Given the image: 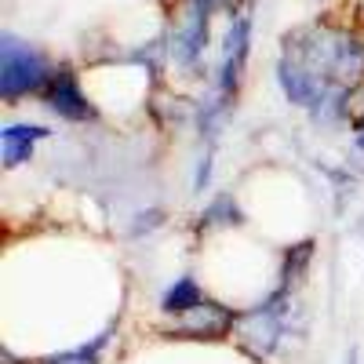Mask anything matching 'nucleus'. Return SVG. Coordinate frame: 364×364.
Listing matches in <instances>:
<instances>
[{
	"mask_svg": "<svg viewBox=\"0 0 364 364\" xmlns=\"http://www.w3.org/2000/svg\"><path fill=\"white\" fill-rule=\"evenodd\" d=\"M51 73H55L51 58L37 44H29L15 33L0 37V99L8 106H18L29 95L41 99Z\"/></svg>",
	"mask_w": 364,
	"mask_h": 364,
	"instance_id": "f257e3e1",
	"label": "nucleus"
},
{
	"mask_svg": "<svg viewBox=\"0 0 364 364\" xmlns=\"http://www.w3.org/2000/svg\"><path fill=\"white\" fill-rule=\"evenodd\" d=\"M288 306H291V288L277 284L273 295H266L259 306L252 310H240L237 328H233V339L245 346L252 357H269L273 350L281 346L284 339V321H288Z\"/></svg>",
	"mask_w": 364,
	"mask_h": 364,
	"instance_id": "f03ea898",
	"label": "nucleus"
},
{
	"mask_svg": "<svg viewBox=\"0 0 364 364\" xmlns=\"http://www.w3.org/2000/svg\"><path fill=\"white\" fill-rule=\"evenodd\" d=\"M211 4L204 0H178V11L171 18V37H168V51L182 70H193L204 51H208V37H211Z\"/></svg>",
	"mask_w": 364,
	"mask_h": 364,
	"instance_id": "7ed1b4c3",
	"label": "nucleus"
},
{
	"mask_svg": "<svg viewBox=\"0 0 364 364\" xmlns=\"http://www.w3.org/2000/svg\"><path fill=\"white\" fill-rule=\"evenodd\" d=\"M44 109L58 120H66V124H87V120H95L99 109L95 102L87 99V91L80 84V73L73 66H55L44 95H41Z\"/></svg>",
	"mask_w": 364,
	"mask_h": 364,
	"instance_id": "20e7f679",
	"label": "nucleus"
},
{
	"mask_svg": "<svg viewBox=\"0 0 364 364\" xmlns=\"http://www.w3.org/2000/svg\"><path fill=\"white\" fill-rule=\"evenodd\" d=\"M237 317H240V310L226 306V302H215V299H204L197 310L171 321L168 336L171 339H226V336H233Z\"/></svg>",
	"mask_w": 364,
	"mask_h": 364,
	"instance_id": "39448f33",
	"label": "nucleus"
},
{
	"mask_svg": "<svg viewBox=\"0 0 364 364\" xmlns=\"http://www.w3.org/2000/svg\"><path fill=\"white\" fill-rule=\"evenodd\" d=\"M51 135L48 124H33V120H8L0 128V161H4L8 171L22 168L29 157L37 154V146Z\"/></svg>",
	"mask_w": 364,
	"mask_h": 364,
	"instance_id": "423d86ee",
	"label": "nucleus"
},
{
	"mask_svg": "<svg viewBox=\"0 0 364 364\" xmlns=\"http://www.w3.org/2000/svg\"><path fill=\"white\" fill-rule=\"evenodd\" d=\"M204 299H208V291L200 288V281L193 277V273H182V277H175V281L164 288V295H161V314H164L168 321L186 317L190 310L200 306Z\"/></svg>",
	"mask_w": 364,
	"mask_h": 364,
	"instance_id": "0eeeda50",
	"label": "nucleus"
},
{
	"mask_svg": "<svg viewBox=\"0 0 364 364\" xmlns=\"http://www.w3.org/2000/svg\"><path fill=\"white\" fill-rule=\"evenodd\" d=\"M245 223V211H240L237 197L233 193H215L197 215V226L200 230H233Z\"/></svg>",
	"mask_w": 364,
	"mask_h": 364,
	"instance_id": "6e6552de",
	"label": "nucleus"
},
{
	"mask_svg": "<svg viewBox=\"0 0 364 364\" xmlns=\"http://www.w3.org/2000/svg\"><path fill=\"white\" fill-rule=\"evenodd\" d=\"M117 324H109L106 331H99L91 343H80V346H70V350H58V353H48L41 364H102V350L109 346Z\"/></svg>",
	"mask_w": 364,
	"mask_h": 364,
	"instance_id": "1a4fd4ad",
	"label": "nucleus"
},
{
	"mask_svg": "<svg viewBox=\"0 0 364 364\" xmlns=\"http://www.w3.org/2000/svg\"><path fill=\"white\" fill-rule=\"evenodd\" d=\"M350 132H353V142H357V149L364 154V84H357L353 87V99H350Z\"/></svg>",
	"mask_w": 364,
	"mask_h": 364,
	"instance_id": "9d476101",
	"label": "nucleus"
},
{
	"mask_svg": "<svg viewBox=\"0 0 364 364\" xmlns=\"http://www.w3.org/2000/svg\"><path fill=\"white\" fill-rule=\"evenodd\" d=\"M204 4H211V8H223V4H230V0H204Z\"/></svg>",
	"mask_w": 364,
	"mask_h": 364,
	"instance_id": "9b49d317",
	"label": "nucleus"
},
{
	"mask_svg": "<svg viewBox=\"0 0 364 364\" xmlns=\"http://www.w3.org/2000/svg\"><path fill=\"white\" fill-rule=\"evenodd\" d=\"M346 364H357V350H350V353H346Z\"/></svg>",
	"mask_w": 364,
	"mask_h": 364,
	"instance_id": "f8f14e48",
	"label": "nucleus"
}]
</instances>
